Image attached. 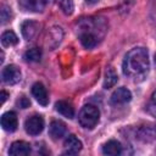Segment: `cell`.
<instances>
[{"label":"cell","instance_id":"24","mask_svg":"<svg viewBox=\"0 0 156 156\" xmlns=\"http://www.w3.org/2000/svg\"><path fill=\"white\" fill-rule=\"evenodd\" d=\"M29 105H30V101L27 96H21L17 100V106L21 108H27V107H29Z\"/></svg>","mask_w":156,"mask_h":156},{"label":"cell","instance_id":"20","mask_svg":"<svg viewBox=\"0 0 156 156\" xmlns=\"http://www.w3.org/2000/svg\"><path fill=\"white\" fill-rule=\"evenodd\" d=\"M60 7L65 15H72L74 11V2L73 0H60Z\"/></svg>","mask_w":156,"mask_h":156},{"label":"cell","instance_id":"4","mask_svg":"<svg viewBox=\"0 0 156 156\" xmlns=\"http://www.w3.org/2000/svg\"><path fill=\"white\" fill-rule=\"evenodd\" d=\"M24 129L29 135H38L44 129V118L40 115H33L24 122Z\"/></svg>","mask_w":156,"mask_h":156},{"label":"cell","instance_id":"19","mask_svg":"<svg viewBox=\"0 0 156 156\" xmlns=\"http://www.w3.org/2000/svg\"><path fill=\"white\" fill-rule=\"evenodd\" d=\"M24 58L29 62H38L41 58V51L38 48H32L24 52Z\"/></svg>","mask_w":156,"mask_h":156},{"label":"cell","instance_id":"2","mask_svg":"<svg viewBox=\"0 0 156 156\" xmlns=\"http://www.w3.org/2000/svg\"><path fill=\"white\" fill-rule=\"evenodd\" d=\"M122 69L126 77L134 82L144 80L150 71L149 54L145 48H134L127 52Z\"/></svg>","mask_w":156,"mask_h":156},{"label":"cell","instance_id":"1","mask_svg":"<svg viewBox=\"0 0 156 156\" xmlns=\"http://www.w3.org/2000/svg\"><path fill=\"white\" fill-rule=\"evenodd\" d=\"M107 32V22L102 17H87L77 23V34L85 49L95 48Z\"/></svg>","mask_w":156,"mask_h":156},{"label":"cell","instance_id":"11","mask_svg":"<svg viewBox=\"0 0 156 156\" xmlns=\"http://www.w3.org/2000/svg\"><path fill=\"white\" fill-rule=\"evenodd\" d=\"M30 152V145L27 141H15L11 144L10 149H9V154L13 155V156H26Z\"/></svg>","mask_w":156,"mask_h":156},{"label":"cell","instance_id":"27","mask_svg":"<svg viewBox=\"0 0 156 156\" xmlns=\"http://www.w3.org/2000/svg\"><path fill=\"white\" fill-rule=\"evenodd\" d=\"M54 1H55V0H44V2H45V4H52Z\"/></svg>","mask_w":156,"mask_h":156},{"label":"cell","instance_id":"25","mask_svg":"<svg viewBox=\"0 0 156 156\" xmlns=\"http://www.w3.org/2000/svg\"><path fill=\"white\" fill-rule=\"evenodd\" d=\"M0 98H1V104H4V102L6 101V99H7V93L1 91V93H0Z\"/></svg>","mask_w":156,"mask_h":156},{"label":"cell","instance_id":"23","mask_svg":"<svg viewBox=\"0 0 156 156\" xmlns=\"http://www.w3.org/2000/svg\"><path fill=\"white\" fill-rule=\"evenodd\" d=\"M139 135H140L139 138L143 139L144 141H150L151 138L154 139V132H152V129L149 128V127H144V128H141L140 132H139Z\"/></svg>","mask_w":156,"mask_h":156},{"label":"cell","instance_id":"5","mask_svg":"<svg viewBox=\"0 0 156 156\" xmlns=\"http://www.w3.org/2000/svg\"><path fill=\"white\" fill-rule=\"evenodd\" d=\"M1 78H2V82L6 84H10V85L16 84L21 80V71L17 66L9 65V66L2 68Z\"/></svg>","mask_w":156,"mask_h":156},{"label":"cell","instance_id":"3","mask_svg":"<svg viewBox=\"0 0 156 156\" xmlns=\"http://www.w3.org/2000/svg\"><path fill=\"white\" fill-rule=\"evenodd\" d=\"M100 119V111L94 105H84L78 113V122L85 129H93Z\"/></svg>","mask_w":156,"mask_h":156},{"label":"cell","instance_id":"17","mask_svg":"<svg viewBox=\"0 0 156 156\" xmlns=\"http://www.w3.org/2000/svg\"><path fill=\"white\" fill-rule=\"evenodd\" d=\"M17 43H18V38L12 30H6V32L2 33V35H1L2 46L9 48V46H12V45H16Z\"/></svg>","mask_w":156,"mask_h":156},{"label":"cell","instance_id":"18","mask_svg":"<svg viewBox=\"0 0 156 156\" xmlns=\"http://www.w3.org/2000/svg\"><path fill=\"white\" fill-rule=\"evenodd\" d=\"M61 39H62V30H61V28L60 27H52L50 29V32H49V35H48V45L51 48L52 40H54L55 45L57 46L60 44Z\"/></svg>","mask_w":156,"mask_h":156},{"label":"cell","instance_id":"22","mask_svg":"<svg viewBox=\"0 0 156 156\" xmlns=\"http://www.w3.org/2000/svg\"><path fill=\"white\" fill-rule=\"evenodd\" d=\"M146 110L151 116L156 117V91L152 93V95H151V98L146 105Z\"/></svg>","mask_w":156,"mask_h":156},{"label":"cell","instance_id":"16","mask_svg":"<svg viewBox=\"0 0 156 156\" xmlns=\"http://www.w3.org/2000/svg\"><path fill=\"white\" fill-rule=\"evenodd\" d=\"M118 80V76L115 71L113 67H107L106 72H105V79H104V88L105 89H110L112 88Z\"/></svg>","mask_w":156,"mask_h":156},{"label":"cell","instance_id":"10","mask_svg":"<svg viewBox=\"0 0 156 156\" xmlns=\"http://www.w3.org/2000/svg\"><path fill=\"white\" fill-rule=\"evenodd\" d=\"M67 132V127L62 121L55 119L50 123L49 126V135L51 136V139L54 140H58L61 139Z\"/></svg>","mask_w":156,"mask_h":156},{"label":"cell","instance_id":"14","mask_svg":"<svg viewBox=\"0 0 156 156\" xmlns=\"http://www.w3.org/2000/svg\"><path fill=\"white\" fill-rule=\"evenodd\" d=\"M55 110L60 115H62L67 118H73V116H74V108H73L72 104L68 102V101H65V100L57 101L55 104Z\"/></svg>","mask_w":156,"mask_h":156},{"label":"cell","instance_id":"13","mask_svg":"<svg viewBox=\"0 0 156 156\" xmlns=\"http://www.w3.org/2000/svg\"><path fill=\"white\" fill-rule=\"evenodd\" d=\"M20 6L24 11H32V12H40L44 7V0H18Z\"/></svg>","mask_w":156,"mask_h":156},{"label":"cell","instance_id":"7","mask_svg":"<svg viewBox=\"0 0 156 156\" xmlns=\"http://www.w3.org/2000/svg\"><path fill=\"white\" fill-rule=\"evenodd\" d=\"M82 150V141L73 134L68 135L63 143V152L67 155H76Z\"/></svg>","mask_w":156,"mask_h":156},{"label":"cell","instance_id":"15","mask_svg":"<svg viewBox=\"0 0 156 156\" xmlns=\"http://www.w3.org/2000/svg\"><path fill=\"white\" fill-rule=\"evenodd\" d=\"M102 152L105 155H111V156H116L119 155L122 152V145L119 141L117 140H108L106 144H104L102 146Z\"/></svg>","mask_w":156,"mask_h":156},{"label":"cell","instance_id":"6","mask_svg":"<svg viewBox=\"0 0 156 156\" xmlns=\"http://www.w3.org/2000/svg\"><path fill=\"white\" fill-rule=\"evenodd\" d=\"M130 100H132V93L124 87L117 88L110 98L111 105H116V106L117 105H124V104L129 102Z\"/></svg>","mask_w":156,"mask_h":156},{"label":"cell","instance_id":"8","mask_svg":"<svg viewBox=\"0 0 156 156\" xmlns=\"http://www.w3.org/2000/svg\"><path fill=\"white\" fill-rule=\"evenodd\" d=\"M17 126H18V119H17V115L15 112L9 111L1 116V127L4 130L15 132L17 129Z\"/></svg>","mask_w":156,"mask_h":156},{"label":"cell","instance_id":"21","mask_svg":"<svg viewBox=\"0 0 156 156\" xmlns=\"http://www.w3.org/2000/svg\"><path fill=\"white\" fill-rule=\"evenodd\" d=\"M0 16H1V24H5V23L10 22V21H11V18H12L11 9H10L7 5H1Z\"/></svg>","mask_w":156,"mask_h":156},{"label":"cell","instance_id":"26","mask_svg":"<svg viewBox=\"0 0 156 156\" xmlns=\"http://www.w3.org/2000/svg\"><path fill=\"white\" fill-rule=\"evenodd\" d=\"M87 2H89V4H95V2H98L99 0H85Z\"/></svg>","mask_w":156,"mask_h":156},{"label":"cell","instance_id":"28","mask_svg":"<svg viewBox=\"0 0 156 156\" xmlns=\"http://www.w3.org/2000/svg\"><path fill=\"white\" fill-rule=\"evenodd\" d=\"M155 63H156V54H155Z\"/></svg>","mask_w":156,"mask_h":156},{"label":"cell","instance_id":"9","mask_svg":"<svg viewBox=\"0 0 156 156\" xmlns=\"http://www.w3.org/2000/svg\"><path fill=\"white\" fill-rule=\"evenodd\" d=\"M32 95L35 98V100L40 105L46 106L49 104V95H48L46 88L41 83L37 82V83L33 84V87H32Z\"/></svg>","mask_w":156,"mask_h":156},{"label":"cell","instance_id":"12","mask_svg":"<svg viewBox=\"0 0 156 156\" xmlns=\"http://www.w3.org/2000/svg\"><path fill=\"white\" fill-rule=\"evenodd\" d=\"M21 29H22V34L23 37L27 39V40H30L33 39L37 33H38V29H39V23L35 22V21H24L21 26Z\"/></svg>","mask_w":156,"mask_h":156}]
</instances>
